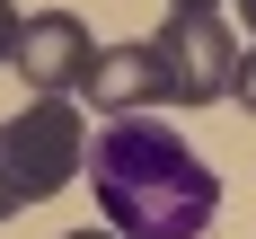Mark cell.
I'll return each mask as SVG.
<instances>
[{
  "label": "cell",
  "mask_w": 256,
  "mask_h": 239,
  "mask_svg": "<svg viewBox=\"0 0 256 239\" xmlns=\"http://www.w3.org/2000/svg\"><path fill=\"white\" fill-rule=\"evenodd\" d=\"M88 195H98L106 230L124 239H204L221 212V177H212L194 142L177 124H142V115H106L88 133Z\"/></svg>",
  "instance_id": "obj_1"
},
{
  "label": "cell",
  "mask_w": 256,
  "mask_h": 239,
  "mask_svg": "<svg viewBox=\"0 0 256 239\" xmlns=\"http://www.w3.org/2000/svg\"><path fill=\"white\" fill-rule=\"evenodd\" d=\"M88 159V124H80L71 98H36L0 124V221H18L26 204H44L80 177Z\"/></svg>",
  "instance_id": "obj_2"
},
{
  "label": "cell",
  "mask_w": 256,
  "mask_h": 239,
  "mask_svg": "<svg viewBox=\"0 0 256 239\" xmlns=\"http://www.w3.org/2000/svg\"><path fill=\"white\" fill-rule=\"evenodd\" d=\"M159 62V106H212L230 98V71H238V45H230V18L221 9H177V18L142 36Z\"/></svg>",
  "instance_id": "obj_3"
},
{
  "label": "cell",
  "mask_w": 256,
  "mask_h": 239,
  "mask_svg": "<svg viewBox=\"0 0 256 239\" xmlns=\"http://www.w3.org/2000/svg\"><path fill=\"white\" fill-rule=\"evenodd\" d=\"M88 27L71 18V9H36V18H18V45H9V62L26 71V89L36 98H71L80 71H88Z\"/></svg>",
  "instance_id": "obj_4"
},
{
  "label": "cell",
  "mask_w": 256,
  "mask_h": 239,
  "mask_svg": "<svg viewBox=\"0 0 256 239\" xmlns=\"http://www.w3.org/2000/svg\"><path fill=\"white\" fill-rule=\"evenodd\" d=\"M71 98H88L98 115H142V106H159V62H150V45H98Z\"/></svg>",
  "instance_id": "obj_5"
},
{
  "label": "cell",
  "mask_w": 256,
  "mask_h": 239,
  "mask_svg": "<svg viewBox=\"0 0 256 239\" xmlns=\"http://www.w3.org/2000/svg\"><path fill=\"white\" fill-rule=\"evenodd\" d=\"M230 98L256 115V53H238V71H230Z\"/></svg>",
  "instance_id": "obj_6"
},
{
  "label": "cell",
  "mask_w": 256,
  "mask_h": 239,
  "mask_svg": "<svg viewBox=\"0 0 256 239\" xmlns=\"http://www.w3.org/2000/svg\"><path fill=\"white\" fill-rule=\"evenodd\" d=\"M9 45H18V9L0 0V62H9Z\"/></svg>",
  "instance_id": "obj_7"
},
{
  "label": "cell",
  "mask_w": 256,
  "mask_h": 239,
  "mask_svg": "<svg viewBox=\"0 0 256 239\" xmlns=\"http://www.w3.org/2000/svg\"><path fill=\"white\" fill-rule=\"evenodd\" d=\"M177 9H230V0H177Z\"/></svg>",
  "instance_id": "obj_8"
},
{
  "label": "cell",
  "mask_w": 256,
  "mask_h": 239,
  "mask_svg": "<svg viewBox=\"0 0 256 239\" xmlns=\"http://www.w3.org/2000/svg\"><path fill=\"white\" fill-rule=\"evenodd\" d=\"M238 18H248V36H256V0H238Z\"/></svg>",
  "instance_id": "obj_9"
},
{
  "label": "cell",
  "mask_w": 256,
  "mask_h": 239,
  "mask_svg": "<svg viewBox=\"0 0 256 239\" xmlns=\"http://www.w3.org/2000/svg\"><path fill=\"white\" fill-rule=\"evenodd\" d=\"M71 239H124V230H71Z\"/></svg>",
  "instance_id": "obj_10"
}]
</instances>
